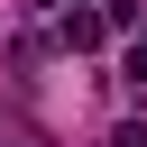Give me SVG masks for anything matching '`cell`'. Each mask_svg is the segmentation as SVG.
I'll use <instances>...</instances> for the list:
<instances>
[{"label": "cell", "mask_w": 147, "mask_h": 147, "mask_svg": "<svg viewBox=\"0 0 147 147\" xmlns=\"http://www.w3.org/2000/svg\"><path fill=\"white\" fill-rule=\"evenodd\" d=\"M55 37L83 55V46H101V37H110V18H101V9H64V28H55Z\"/></svg>", "instance_id": "obj_1"}, {"label": "cell", "mask_w": 147, "mask_h": 147, "mask_svg": "<svg viewBox=\"0 0 147 147\" xmlns=\"http://www.w3.org/2000/svg\"><path fill=\"white\" fill-rule=\"evenodd\" d=\"M101 18H110V28H138V18H147V0H110Z\"/></svg>", "instance_id": "obj_2"}, {"label": "cell", "mask_w": 147, "mask_h": 147, "mask_svg": "<svg viewBox=\"0 0 147 147\" xmlns=\"http://www.w3.org/2000/svg\"><path fill=\"white\" fill-rule=\"evenodd\" d=\"M110 147H147V119H129V129H119V138H110Z\"/></svg>", "instance_id": "obj_3"}, {"label": "cell", "mask_w": 147, "mask_h": 147, "mask_svg": "<svg viewBox=\"0 0 147 147\" xmlns=\"http://www.w3.org/2000/svg\"><path fill=\"white\" fill-rule=\"evenodd\" d=\"M129 74H138V83H147V37H138V46H129Z\"/></svg>", "instance_id": "obj_4"}]
</instances>
